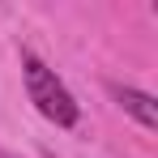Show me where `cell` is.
<instances>
[{"instance_id": "3", "label": "cell", "mask_w": 158, "mask_h": 158, "mask_svg": "<svg viewBox=\"0 0 158 158\" xmlns=\"http://www.w3.org/2000/svg\"><path fill=\"white\" fill-rule=\"evenodd\" d=\"M0 158H17V154H0Z\"/></svg>"}, {"instance_id": "1", "label": "cell", "mask_w": 158, "mask_h": 158, "mask_svg": "<svg viewBox=\"0 0 158 158\" xmlns=\"http://www.w3.org/2000/svg\"><path fill=\"white\" fill-rule=\"evenodd\" d=\"M22 77H26L30 103L39 107V115H47V120H52V124H60V128H73V124H77L81 107L73 103L69 85L56 77V73H52V69H47L34 52H22Z\"/></svg>"}, {"instance_id": "2", "label": "cell", "mask_w": 158, "mask_h": 158, "mask_svg": "<svg viewBox=\"0 0 158 158\" xmlns=\"http://www.w3.org/2000/svg\"><path fill=\"white\" fill-rule=\"evenodd\" d=\"M111 94H115V103L124 107L141 128H150V132L158 128V98L154 94H145V90H137V85H111Z\"/></svg>"}]
</instances>
